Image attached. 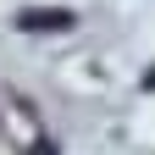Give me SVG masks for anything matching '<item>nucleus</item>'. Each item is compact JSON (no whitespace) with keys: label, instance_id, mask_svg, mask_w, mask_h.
Listing matches in <instances>:
<instances>
[{"label":"nucleus","instance_id":"1","mask_svg":"<svg viewBox=\"0 0 155 155\" xmlns=\"http://www.w3.org/2000/svg\"><path fill=\"white\" fill-rule=\"evenodd\" d=\"M17 22H22L28 33H39V28H50V33H67V28H72V11H22Z\"/></svg>","mask_w":155,"mask_h":155},{"label":"nucleus","instance_id":"2","mask_svg":"<svg viewBox=\"0 0 155 155\" xmlns=\"http://www.w3.org/2000/svg\"><path fill=\"white\" fill-rule=\"evenodd\" d=\"M33 155H55V150H50V144H39V150H33Z\"/></svg>","mask_w":155,"mask_h":155}]
</instances>
